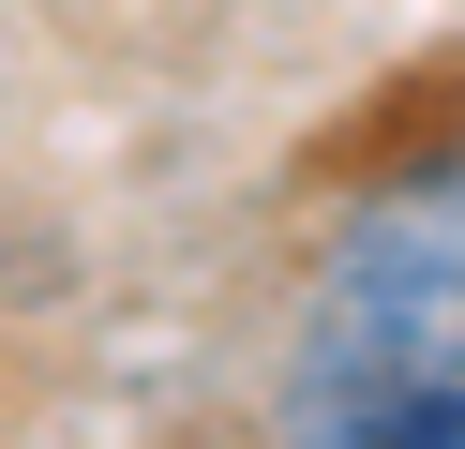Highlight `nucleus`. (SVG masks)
<instances>
[{"label":"nucleus","instance_id":"obj_1","mask_svg":"<svg viewBox=\"0 0 465 449\" xmlns=\"http://www.w3.org/2000/svg\"><path fill=\"white\" fill-rule=\"evenodd\" d=\"M271 405L345 449H465V165L345 210Z\"/></svg>","mask_w":465,"mask_h":449}]
</instances>
